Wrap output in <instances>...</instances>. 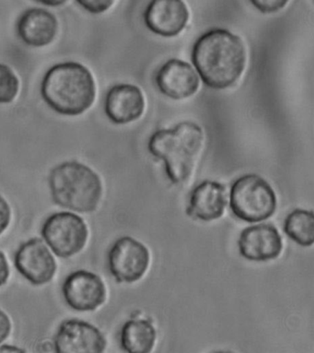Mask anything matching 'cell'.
Returning a JSON list of instances; mask_svg holds the SVG:
<instances>
[{
    "label": "cell",
    "instance_id": "obj_26",
    "mask_svg": "<svg viewBox=\"0 0 314 353\" xmlns=\"http://www.w3.org/2000/svg\"><path fill=\"white\" fill-rule=\"evenodd\" d=\"M24 350H19L17 347L2 346L0 347V352H23Z\"/></svg>",
    "mask_w": 314,
    "mask_h": 353
},
{
    "label": "cell",
    "instance_id": "obj_18",
    "mask_svg": "<svg viewBox=\"0 0 314 353\" xmlns=\"http://www.w3.org/2000/svg\"><path fill=\"white\" fill-rule=\"evenodd\" d=\"M284 232L297 245L311 246L314 243V214L308 210L297 209L286 216Z\"/></svg>",
    "mask_w": 314,
    "mask_h": 353
},
{
    "label": "cell",
    "instance_id": "obj_21",
    "mask_svg": "<svg viewBox=\"0 0 314 353\" xmlns=\"http://www.w3.org/2000/svg\"><path fill=\"white\" fill-rule=\"evenodd\" d=\"M251 3L263 13H274L284 9L289 0H250Z\"/></svg>",
    "mask_w": 314,
    "mask_h": 353
},
{
    "label": "cell",
    "instance_id": "obj_2",
    "mask_svg": "<svg viewBox=\"0 0 314 353\" xmlns=\"http://www.w3.org/2000/svg\"><path fill=\"white\" fill-rule=\"evenodd\" d=\"M46 105L64 116H78L88 110L96 97L91 71L76 62L57 64L48 70L41 84Z\"/></svg>",
    "mask_w": 314,
    "mask_h": 353
},
{
    "label": "cell",
    "instance_id": "obj_8",
    "mask_svg": "<svg viewBox=\"0 0 314 353\" xmlns=\"http://www.w3.org/2000/svg\"><path fill=\"white\" fill-rule=\"evenodd\" d=\"M54 341L59 353H102L107 345L105 336L96 327L78 319L63 322Z\"/></svg>",
    "mask_w": 314,
    "mask_h": 353
},
{
    "label": "cell",
    "instance_id": "obj_13",
    "mask_svg": "<svg viewBox=\"0 0 314 353\" xmlns=\"http://www.w3.org/2000/svg\"><path fill=\"white\" fill-rule=\"evenodd\" d=\"M160 92L174 100L187 99L198 92L199 79L188 63L170 59L160 67L156 75Z\"/></svg>",
    "mask_w": 314,
    "mask_h": 353
},
{
    "label": "cell",
    "instance_id": "obj_15",
    "mask_svg": "<svg viewBox=\"0 0 314 353\" xmlns=\"http://www.w3.org/2000/svg\"><path fill=\"white\" fill-rule=\"evenodd\" d=\"M227 205L225 185L215 181H204L191 192L187 214L203 221L222 217Z\"/></svg>",
    "mask_w": 314,
    "mask_h": 353
},
{
    "label": "cell",
    "instance_id": "obj_14",
    "mask_svg": "<svg viewBox=\"0 0 314 353\" xmlns=\"http://www.w3.org/2000/svg\"><path fill=\"white\" fill-rule=\"evenodd\" d=\"M106 116L117 125H125L140 119L145 110L143 92L132 84L112 87L105 97Z\"/></svg>",
    "mask_w": 314,
    "mask_h": 353
},
{
    "label": "cell",
    "instance_id": "obj_22",
    "mask_svg": "<svg viewBox=\"0 0 314 353\" xmlns=\"http://www.w3.org/2000/svg\"><path fill=\"white\" fill-rule=\"evenodd\" d=\"M12 218V210L3 196L0 195V235L3 234L5 230L10 225Z\"/></svg>",
    "mask_w": 314,
    "mask_h": 353
},
{
    "label": "cell",
    "instance_id": "obj_11",
    "mask_svg": "<svg viewBox=\"0 0 314 353\" xmlns=\"http://www.w3.org/2000/svg\"><path fill=\"white\" fill-rule=\"evenodd\" d=\"M189 21V10L182 0H150L144 12L147 28L163 37L181 34Z\"/></svg>",
    "mask_w": 314,
    "mask_h": 353
},
{
    "label": "cell",
    "instance_id": "obj_19",
    "mask_svg": "<svg viewBox=\"0 0 314 353\" xmlns=\"http://www.w3.org/2000/svg\"><path fill=\"white\" fill-rule=\"evenodd\" d=\"M20 90V81L9 65L0 64V103L14 101Z\"/></svg>",
    "mask_w": 314,
    "mask_h": 353
},
{
    "label": "cell",
    "instance_id": "obj_16",
    "mask_svg": "<svg viewBox=\"0 0 314 353\" xmlns=\"http://www.w3.org/2000/svg\"><path fill=\"white\" fill-rule=\"evenodd\" d=\"M59 31V21L54 14L43 9L27 10L17 23V32L26 45L43 48L54 40Z\"/></svg>",
    "mask_w": 314,
    "mask_h": 353
},
{
    "label": "cell",
    "instance_id": "obj_3",
    "mask_svg": "<svg viewBox=\"0 0 314 353\" xmlns=\"http://www.w3.org/2000/svg\"><path fill=\"white\" fill-rule=\"evenodd\" d=\"M203 130L193 122H182L150 137L149 150L165 161L166 174L174 185H184L192 176L204 146Z\"/></svg>",
    "mask_w": 314,
    "mask_h": 353
},
{
    "label": "cell",
    "instance_id": "obj_25",
    "mask_svg": "<svg viewBox=\"0 0 314 353\" xmlns=\"http://www.w3.org/2000/svg\"><path fill=\"white\" fill-rule=\"evenodd\" d=\"M41 4L45 5L49 7H59L65 4L67 0H36Z\"/></svg>",
    "mask_w": 314,
    "mask_h": 353
},
{
    "label": "cell",
    "instance_id": "obj_6",
    "mask_svg": "<svg viewBox=\"0 0 314 353\" xmlns=\"http://www.w3.org/2000/svg\"><path fill=\"white\" fill-rule=\"evenodd\" d=\"M42 235L57 256L67 259L83 250L88 240L89 231L80 216L57 212L46 219Z\"/></svg>",
    "mask_w": 314,
    "mask_h": 353
},
{
    "label": "cell",
    "instance_id": "obj_10",
    "mask_svg": "<svg viewBox=\"0 0 314 353\" xmlns=\"http://www.w3.org/2000/svg\"><path fill=\"white\" fill-rule=\"evenodd\" d=\"M14 262L18 272L34 285L48 283L56 274V260L38 238L27 241L18 248Z\"/></svg>",
    "mask_w": 314,
    "mask_h": 353
},
{
    "label": "cell",
    "instance_id": "obj_17",
    "mask_svg": "<svg viewBox=\"0 0 314 353\" xmlns=\"http://www.w3.org/2000/svg\"><path fill=\"white\" fill-rule=\"evenodd\" d=\"M157 332L147 319H131L121 331V346L129 353H149L154 347Z\"/></svg>",
    "mask_w": 314,
    "mask_h": 353
},
{
    "label": "cell",
    "instance_id": "obj_7",
    "mask_svg": "<svg viewBox=\"0 0 314 353\" xmlns=\"http://www.w3.org/2000/svg\"><path fill=\"white\" fill-rule=\"evenodd\" d=\"M149 249L130 236L119 238L108 254L109 270L120 283L140 280L149 269Z\"/></svg>",
    "mask_w": 314,
    "mask_h": 353
},
{
    "label": "cell",
    "instance_id": "obj_24",
    "mask_svg": "<svg viewBox=\"0 0 314 353\" xmlns=\"http://www.w3.org/2000/svg\"><path fill=\"white\" fill-rule=\"evenodd\" d=\"M10 277V268L5 254L0 251V287L7 283Z\"/></svg>",
    "mask_w": 314,
    "mask_h": 353
},
{
    "label": "cell",
    "instance_id": "obj_4",
    "mask_svg": "<svg viewBox=\"0 0 314 353\" xmlns=\"http://www.w3.org/2000/svg\"><path fill=\"white\" fill-rule=\"evenodd\" d=\"M49 187L54 203L76 212H94L103 196L99 175L75 161H65L52 169Z\"/></svg>",
    "mask_w": 314,
    "mask_h": 353
},
{
    "label": "cell",
    "instance_id": "obj_9",
    "mask_svg": "<svg viewBox=\"0 0 314 353\" xmlns=\"http://www.w3.org/2000/svg\"><path fill=\"white\" fill-rule=\"evenodd\" d=\"M65 303L74 310L92 312L105 303L106 287L102 279L87 270L71 273L62 288Z\"/></svg>",
    "mask_w": 314,
    "mask_h": 353
},
{
    "label": "cell",
    "instance_id": "obj_5",
    "mask_svg": "<svg viewBox=\"0 0 314 353\" xmlns=\"http://www.w3.org/2000/svg\"><path fill=\"white\" fill-rule=\"evenodd\" d=\"M229 199L235 217L249 223L266 221L277 210L275 191L263 177L255 174L237 179L232 185Z\"/></svg>",
    "mask_w": 314,
    "mask_h": 353
},
{
    "label": "cell",
    "instance_id": "obj_1",
    "mask_svg": "<svg viewBox=\"0 0 314 353\" xmlns=\"http://www.w3.org/2000/svg\"><path fill=\"white\" fill-rule=\"evenodd\" d=\"M247 60L244 42L228 30H210L193 45V65L204 83L212 89L224 90L236 83Z\"/></svg>",
    "mask_w": 314,
    "mask_h": 353
},
{
    "label": "cell",
    "instance_id": "obj_20",
    "mask_svg": "<svg viewBox=\"0 0 314 353\" xmlns=\"http://www.w3.org/2000/svg\"><path fill=\"white\" fill-rule=\"evenodd\" d=\"M76 1L87 12L94 14H101L107 12L113 6L116 0H76Z\"/></svg>",
    "mask_w": 314,
    "mask_h": 353
},
{
    "label": "cell",
    "instance_id": "obj_23",
    "mask_svg": "<svg viewBox=\"0 0 314 353\" xmlns=\"http://www.w3.org/2000/svg\"><path fill=\"white\" fill-rule=\"evenodd\" d=\"M10 331H12V322L10 317L3 311L0 310V343L6 341Z\"/></svg>",
    "mask_w": 314,
    "mask_h": 353
},
{
    "label": "cell",
    "instance_id": "obj_12",
    "mask_svg": "<svg viewBox=\"0 0 314 353\" xmlns=\"http://www.w3.org/2000/svg\"><path fill=\"white\" fill-rule=\"evenodd\" d=\"M238 246L242 256L250 261H269L277 259L282 252V237L272 224H258L242 232Z\"/></svg>",
    "mask_w": 314,
    "mask_h": 353
}]
</instances>
